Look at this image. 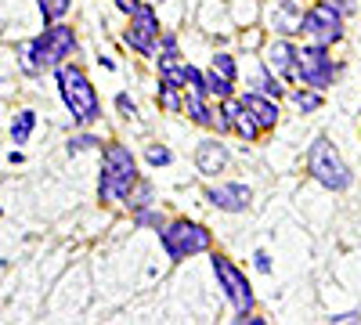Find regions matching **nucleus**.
<instances>
[{
	"label": "nucleus",
	"mask_w": 361,
	"mask_h": 325,
	"mask_svg": "<svg viewBox=\"0 0 361 325\" xmlns=\"http://www.w3.org/2000/svg\"><path fill=\"white\" fill-rule=\"evenodd\" d=\"M116 109H119V112H123V116H127V120H134V116H137V105H134V102H130L127 94H119V98H116Z\"/></svg>",
	"instance_id": "obj_23"
},
{
	"label": "nucleus",
	"mask_w": 361,
	"mask_h": 325,
	"mask_svg": "<svg viewBox=\"0 0 361 325\" xmlns=\"http://www.w3.org/2000/svg\"><path fill=\"white\" fill-rule=\"evenodd\" d=\"M238 105L250 112V120H253L260 130H267V127L279 123V105L271 102V98H264V94H243V98H238Z\"/></svg>",
	"instance_id": "obj_11"
},
{
	"label": "nucleus",
	"mask_w": 361,
	"mask_h": 325,
	"mask_svg": "<svg viewBox=\"0 0 361 325\" xmlns=\"http://www.w3.org/2000/svg\"><path fill=\"white\" fill-rule=\"evenodd\" d=\"M127 199H130V206H134V210H141V206H145L148 199H152V188H148V185H141V188H137V199H134V195H127Z\"/></svg>",
	"instance_id": "obj_24"
},
{
	"label": "nucleus",
	"mask_w": 361,
	"mask_h": 325,
	"mask_svg": "<svg viewBox=\"0 0 361 325\" xmlns=\"http://www.w3.org/2000/svg\"><path fill=\"white\" fill-rule=\"evenodd\" d=\"M163 239V250L170 260H188L195 253H206L209 243H214V235H209L202 224H192V221H173L159 231Z\"/></svg>",
	"instance_id": "obj_5"
},
{
	"label": "nucleus",
	"mask_w": 361,
	"mask_h": 325,
	"mask_svg": "<svg viewBox=\"0 0 361 325\" xmlns=\"http://www.w3.org/2000/svg\"><path fill=\"white\" fill-rule=\"evenodd\" d=\"M206 199L214 202L217 210H224V214H243L246 206H250V199H253V192H250V185L235 181V185H217V188H209Z\"/></svg>",
	"instance_id": "obj_10"
},
{
	"label": "nucleus",
	"mask_w": 361,
	"mask_h": 325,
	"mask_svg": "<svg viewBox=\"0 0 361 325\" xmlns=\"http://www.w3.org/2000/svg\"><path fill=\"white\" fill-rule=\"evenodd\" d=\"M73 51H76L73 25L54 22L51 29H44L37 40H25V44L18 47V66H22L29 76H37V73H44V69H58Z\"/></svg>",
	"instance_id": "obj_1"
},
{
	"label": "nucleus",
	"mask_w": 361,
	"mask_h": 325,
	"mask_svg": "<svg viewBox=\"0 0 361 325\" xmlns=\"http://www.w3.org/2000/svg\"><path fill=\"white\" fill-rule=\"evenodd\" d=\"M159 102H163V109H177V105H180V102H177V87L163 83V94H159Z\"/></svg>",
	"instance_id": "obj_22"
},
{
	"label": "nucleus",
	"mask_w": 361,
	"mask_h": 325,
	"mask_svg": "<svg viewBox=\"0 0 361 325\" xmlns=\"http://www.w3.org/2000/svg\"><path fill=\"white\" fill-rule=\"evenodd\" d=\"M333 321H336V325H343V321H361V318H357V314H336Z\"/></svg>",
	"instance_id": "obj_30"
},
{
	"label": "nucleus",
	"mask_w": 361,
	"mask_h": 325,
	"mask_svg": "<svg viewBox=\"0 0 361 325\" xmlns=\"http://www.w3.org/2000/svg\"><path fill=\"white\" fill-rule=\"evenodd\" d=\"M185 112L192 116V120H195L199 127H217V112H209V105H206V94H195V91H188V98H185Z\"/></svg>",
	"instance_id": "obj_14"
},
{
	"label": "nucleus",
	"mask_w": 361,
	"mask_h": 325,
	"mask_svg": "<svg viewBox=\"0 0 361 325\" xmlns=\"http://www.w3.org/2000/svg\"><path fill=\"white\" fill-rule=\"evenodd\" d=\"M296 105L304 109V112H314V109L322 105V94H311V91H300V94H296Z\"/></svg>",
	"instance_id": "obj_21"
},
{
	"label": "nucleus",
	"mask_w": 361,
	"mask_h": 325,
	"mask_svg": "<svg viewBox=\"0 0 361 325\" xmlns=\"http://www.w3.org/2000/svg\"><path fill=\"white\" fill-rule=\"evenodd\" d=\"M307 170L314 173V181L325 185L329 192H343L350 188V170L343 163V156L336 152V145L329 137H318L307 152Z\"/></svg>",
	"instance_id": "obj_4"
},
{
	"label": "nucleus",
	"mask_w": 361,
	"mask_h": 325,
	"mask_svg": "<svg viewBox=\"0 0 361 325\" xmlns=\"http://www.w3.org/2000/svg\"><path fill=\"white\" fill-rule=\"evenodd\" d=\"M293 62H296V47L279 40V44H271L267 47V66L275 69V73H293Z\"/></svg>",
	"instance_id": "obj_15"
},
{
	"label": "nucleus",
	"mask_w": 361,
	"mask_h": 325,
	"mask_svg": "<svg viewBox=\"0 0 361 325\" xmlns=\"http://www.w3.org/2000/svg\"><path fill=\"white\" fill-rule=\"evenodd\" d=\"M173 156H170V149H163V145H152V149H148V163L152 166H166Z\"/></svg>",
	"instance_id": "obj_20"
},
{
	"label": "nucleus",
	"mask_w": 361,
	"mask_h": 325,
	"mask_svg": "<svg viewBox=\"0 0 361 325\" xmlns=\"http://www.w3.org/2000/svg\"><path fill=\"white\" fill-rule=\"evenodd\" d=\"M58 91H62V102L69 105L76 123H94L102 116L98 94H94V87H90V80L80 66H66V62L58 66Z\"/></svg>",
	"instance_id": "obj_3"
},
{
	"label": "nucleus",
	"mask_w": 361,
	"mask_h": 325,
	"mask_svg": "<svg viewBox=\"0 0 361 325\" xmlns=\"http://www.w3.org/2000/svg\"><path fill=\"white\" fill-rule=\"evenodd\" d=\"M202 80H206V94H209V98H231V87H235L231 80L217 76L214 69H209V73H206Z\"/></svg>",
	"instance_id": "obj_17"
},
{
	"label": "nucleus",
	"mask_w": 361,
	"mask_h": 325,
	"mask_svg": "<svg viewBox=\"0 0 361 325\" xmlns=\"http://www.w3.org/2000/svg\"><path fill=\"white\" fill-rule=\"evenodd\" d=\"M293 73L304 80L307 87H314V91H325V87L333 83V76H336V62L329 58V51L322 44H311L304 51H296Z\"/></svg>",
	"instance_id": "obj_7"
},
{
	"label": "nucleus",
	"mask_w": 361,
	"mask_h": 325,
	"mask_svg": "<svg viewBox=\"0 0 361 325\" xmlns=\"http://www.w3.org/2000/svg\"><path fill=\"white\" fill-rule=\"evenodd\" d=\"M137 185V163L130 156L127 145H109L105 149V163H102V181H98V195L102 202L116 206L123 202Z\"/></svg>",
	"instance_id": "obj_2"
},
{
	"label": "nucleus",
	"mask_w": 361,
	"mask_h": 325,
	"mask_svg": "<svg viewBox=\"0 0 361 325\" xmlns=\"http://www.w3.org/2000/svg\"><path fill=\"white\" fill-rule=\"evenodd\" d=\"M116 4H119V11H127V15H134L137 8H145L141 0H116Z\"/></svg>",
	"instance_id": "obj_27"
},
{
	"label": "nucleus",
	"mask_w": 361,
	"mask_h": 325,
	"mask_svg": "<svg viewBox=\"0 0 361 325\" xmlns=\"http://www.w3.org/2000/svg\"><path fill=\"white\" fill-rule=\"evenodd\" d=\"M123 40L141 51V54H156V40H159V18L152 8H137L130 15V29L123 33Z\"/></svg>",
	"instance_id": "obj_9"
},
{
	"label": "nucleus",
	"mask_w": 361,
	"mask_h": 325,
	"mask_svg": "<svg viewBox=\"0 0 361 325\" xmlns=\"http://www.w3.org/2000/svg\"><path fill=\"white\" fill-rule=\"evenodd\" d=\"M300 33L311 37V44L329 47L343 37V15L329 4V0H322V4H314L304 18H300Z\"/></svg>",
	"instance_id": "obj_6"
},
{
	"label": "nucleus",
	"mask_w": 361,
	"mask_h": 325,
	"mask_svg": "<svg viewBox=\"0 0 361 325\" xmlns=\"http://www.w3.org/2000/svg\"><path fill=\"white\" fill-rule=\"evenodd\" d=\"M33 127H37V112H18L15 123H11V141L15 145H25L29 134H33Z\"/></svg>",
	"instance_id": "obj_16"
},
{
	"label": "nucleus",
	"mask_w": 361,
	"mask_h": 325,
	"mask_svg": "<svg viewBox=\"0 0 361 325\" xmlns=\"http://www.w3.org/2000/svg\"><path fill=\"white\" fill-rule=\"evenodd\" d=\"M195 166L202 173H221L228 166V149L221 141H199V149H195Z\"/></svg>",
	"instance_id": "obj_12"
},
{
	"label": "nucleus",
	"mask_w": 361,
	"mask_h": 325,
	"mask_svg": "<svg viewBox=\"0 0 361 325\" xmlns=\"http://www.w3.org/2000/svg\"><path fill=\"white\" fill-rule=\"evenodd\" d=\"M224 116H228V130H235L238 137H246V141H253V137H260V127L250 120V112L238 105V102H231L228 109H224Z\"/></svg>",
	"instance_id": "obj_13"
},
{
	"label": "nucleus",
	"mask_w": 361,
	"mask_h": 325,
	"mask_svg": "<svg viewBox=\"0 0 361 325\" xmlns=\"http://www.w3.org/2000/svg\"><path fill=\"white\" fill-rule=\"evenodd\" d=\"M214 275H217V282H221V289H224V297L231 300V307H235L238 314H250V311H253V289H250L246 275L238 271L228 257H217V253H214Z\"/></svg>",
	"instance_id": "obj_8"
},
{
	"label": "nucleus",
	"mask_w": 361,
	"mask_h": 325,
	"mask_svg": "<svg viewBox=\"0 0 361 325\" xmlns=\"http://www.w3.org/2000/svg\"><path fill=\"white\" fill-rule=\"evenodd\" d=\"M137 224H156L159 228V217L156 214H137Z\"/></svg>",
	"instance_id": "obj_29"
},
{
	"label": "nucleus",
	"mask_w": 361,
	"mask_h": 325,
	"mask_svg": "<svg viewBox=\"0 0 361 325\" xmlns=\"http://www.w3.org/2000/svg\"><path fill=\"white\" fill-rule=\"evenodd\" d=\"M329 4H333V8H336V11L343 15V18H347V15L354 11V0H329Z\"/></svg>",
	"instance_id": "obj_26"
},
{
	"label": "nucleus",
	"mask_w": 361,
	"mask_h": 325,
	"mask_svg": "<svg viewBox=\"0 0 361 325\" xmlns=\"http://www.w3.org/2000/svg\"><path fill=\"white\" fill-rule=\"evenodd\" d=\"M209 69H214L217 76H224V80H231V83H235V62H231V54H217Z\"/></svg>",
	"instance_id": "obj_19"
},
{
	"label": "nucleus",
	"mask_w": 361,
	"mask_h": 325,
	"mask_svg": "<svg viewBox=\"0 0 361 325\" xmlns=\"http://www.w3.org/2000/svg\"><path fill=\"white\" fill-rule=\"evenodd\" d=\"M37 4H40L44 22H58V18L69 15V4H73V0H37Z\"/></svg>",
	"instance_id": "obj_18"
},
{
	"label": "nucleus",
	"mask_w": 361,
	"mask_h": 325,
	"mask_svg": "<svg viewBox=\"0 0 361 325\" xmlns=\"http://www.w3.org/2000/svg\"><path fill=\"white\" fill-rule=\"evenodd\" d=\"M90 145H98V137H87V134H83V137H73V141H69V152H80V149H90Z\"/></svg>",
	"instance_id": "obj_25"
},
{
	"label": "nucleus",
	"mask_w": 361,
	"mask_h": 325,
	"mask_svg": "<svg viewBox=\"0 0 361 325\" xmlns=\"http://www.w3.org/2000/svg\"><path fill=\"white\" fill-rule=\"evenodd\" d=\"M257 271H264V275L271 271V257L267 253H257Z\"/></svg>",
	"instance_id": "obj_28"
}]
</instances>
